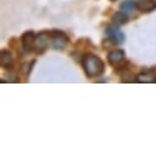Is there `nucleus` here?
<instances>
[{
	"mask_svg": "<svg viewBox=\"0 0 156 156\" xmlns=\"http://www.w3.org/2000/svg\"><path fill=\"white\" fill-rule=\"evenodd\" d=\"M36 37L37 36L33 31H27L21 36V43H22V47L26 52H31L34 48Z\"/></svg>",
	"mask_w": 156,
	"mask_h": 156,
	"instance_id": "obj_5",
	"label": "nucleus"
},
{
	"mask_svg": "<svg viewBox=\"0 0 156 156\" xmlns=\"http://www.w3.org/2000/svg\"><path fill=\"white\" fill-rule=\"evenodd\" d=\"M136 10L140 12H151L156 9V2L155 0H139L135 3Z\"/></svg>",
	"mask_w": 156,
	"mask_h": 156,
	"instance_id": "obj_7",
	"label": "nucleus"
},
{
	"mask_svg": "<svg viewBox=\"0 0 156 156\" xmlns=\"http://www.w3.org/2000/svg\"><path fill=\"white\" fill-rule=\"evenodd\" d=\"M155 75L154 73H150V71H146V73H141L136 76V81L139 83H152L155 81Z\"/></svg>",
	"mask_w": 156,
	"mask_h": 156,
	"instance_id": "obj_11",
	"label": "nucleus"
},
{
	"mask_svg": "<svg viewBox=\"0 0 156 156\" xmlns=\"http://www.w3.org/2000/svg\"><path fill=\"white\" fill-rule=\"evenodd\" d=\"M83 65H84V70L85 74L89 77H96L100 76L103 70H105V64L101 60L100 57H97L96 54H86L83 59Z\"/></svg>",
	"mask_w": 156,
	"mask_h": 156,
	"instance_id": "obj_1",
	"label": "nucleus"
},
{
	"mask_svg": "<svg viewBox=\"0 0 156 156\" xmlns=\"http://www.w3.org/2000/svg\"><path fill=\"white\" fill-rule=\"evenodd\" d=\"M49 37L52 41V47L57 51H62L69 43V37L63 31H52L49 32Z\"/></svg>",
	"mask_w": 156,
	"mask_h": 156,
	"instance_id": "obj_3",
	"label": "nucleus"
},
{
	"mask_svg": "<svg viewBox=\"0 0 156 156\" xmlns=\"http://www.w3.org/2000/svg\"><path fill=\"white\" fill-rule=\"evenodd\" d=\"M134 80H135V77L133 75H130V74H127V75H123L122 76V81L123 83H132Z\"/></svg>",
	"mask_w": 156,
	"mask_h": 156,
	"instance_id": "obj_14",
	"label": "nucleus"
},
{
	"mask_svg": "<svg viewBox=\"0 0 156 156\" xmlns=\"http://www.w3.org/2000/svg\"><path fill=\"white\" fill-rule=\"evenodd\" d=\"M119 9H121V11H123V12L129 15V14H132L136 9V5H135L134 2H132V0H126L124 3H122L119 5Z\"/></svg>",
	"mask_w": 156,
	"mask_h": 156,
	"instance_id": "obj_10",
	"label": "nucleus"
},
{
	"mask_svg": "<svg viewBox=\"0 0 156 156\" xmlns=\"http://www.w3.org/2000/svg\"><path fill=\"white\" fill-rule=\"evenodd\" d=\"M115 44H118L117 43L113 38H111V37H108L107 40H105L103 41V43H102V46L105 47V48H109V47H112V46H115Z\"/></svg>",
	"mask_w": 156,
	"mask_h": 156,
	"instance_id": "obj_13",
	"label": "nucleus"
},
{
	"mask_svg": "<svg viewBox=\"0 0 156 156\" xmlns=\"http://www.w3.org/2000/svg\"><path fill=\"white\" fill-rule=\"evenodd\" d=\"M106 33H107L108 37L113 38V40H114L117 43H118V44H122V43L124 42V40H126L124 33H123L118 27H117L115 25L108 26V27L106 28Z\"/></svg>",
	"mask_w": 156,
	"mask_h": 156,
	"instance_id": "obj_6",
	"label": "nucleus"
},
{
	"mask_svg": "<svg viewBox=\"0 0 156 156\" xmlns=\"http://www.w3.org/2000/svg\"><path fill=\"white\" fill-rule=\"evenodd\" d=\"M48 41H51L49 32H41L38 33L36 37V42H34V49L38 53H42L47 49L48 47Z\"/></svg>",
	"mask_w": 156,
	"mask_h": 156,
	"instance_id": "obj_4",
	"label": "nucleus"
},
{
	"mask_svg": "<svg viewBox=\"0 0 156 156\" xmlns=\"http://www.w3.org/2000/svg\"><path fill=\"white\" fill-rule=\"evenodd\" d=\"M34 59H32L30 63H23L22 64V66H21V71H22V74L25 75V76H28L30 75V73H31V70H32V68H33V65H34Z\"/></svg>",
	"mask_w": 156,
	"mask_h": 156,
	"instance_id": "obj_12",
	"label": "nucleus"
},
{
	"mask_svg": "<svg viewBox=\"0 0 156 156\" xmlns=\"http://www.w3.org/2000/svg\"><path fill=\"white\" fill-rule=\"evenodd\" d=\"M152 73H154V75H155V77H156V68L154 69V71H152Z\"/></svg>",
	"mask_w": 156,
	"mask_h": 156,
	"instance_id": "obj_15",
	"label": "nucleus"
},
{
	"mask_svg": "<svg viewBox=\"0 0 156 156\" xmlns=\"http://www.w3.org/2000/svg\"><path fill=\"white\" fill-rule=\"evenodd\" d=\"M107 60L108 63L117 69V71H121L126 69V52L123 49H112L107 54Z\"/></svg>",
	"mask_w": 156,
	"mask_h": 156,
	"instance_id": "obj_2",
	"label": "nucleus"
},
{
	"mask_svg": "<svg viewBox=\"0 0 156 156\" xmlns=\"http://www.w3.org/2000/svg\"><path fill=\"white\" fill-rule=\"evenodd\" d=\"M12 64H14V59H12L11 53L6 49H3L0 52V65L5 69H10Z\"/></svg>",
	"mask_w": 156,
	"mask_h": 156,
	"instance_id": "obj_8",
	"label": "nucleus"
},
{
	"mask_svg": "<svg viewBox=\"0 0 156 156\" xmlns=\"http://www.w3.org/2000/svg\"><path fill=\"white\" fill-rule=\"evenodd\" d=\"M129 20V16L128 14L123 12V11H118V12H115L113 16H112V21L115 23V25H124L127 23Z\"/></svg>",
	"mask_w": 156,
	"mask_h": 156,
	"instance_id": "obj_9",
	"label": "nucleus"
},
{
	"mask_svg": "<svg viewBox=\"0 0 156 156\" xmlns=\"http://www.w3.org/2000/svg\"><path fill=\"white\" fill-rule=\"evenodd\" d=\"M112 2H114V0H112Z\"/></svg>",
	"mask_w": 156,
	"mask_h": 156,
	"instance_id": "obj_16",
	"label": "nucleus"
}]
</instances>
